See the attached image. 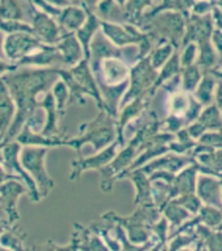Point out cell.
<instances>
[{
    "label": "cell",
    "instance_id": "obj_18",
    "mask_svg": "<svg viewBox=\"0 0 222 251\" xmlns=\"http://www.w3.org/2000/svg\"><path fill=\"white\" fill-rule=\"evenodd\" d=\"M12 178H16V177L13 176V175H11V173L5 172L3 167H0V185L4 184V182H7V181L12 180Z\"/></svg>",
    "mask_w": 222,
    "mask_h": 251
},
{
    "label": "cell",
    "instance_id": "obj_17",
    "mask_svg": "<svg viewBox=\"0 0 222 251\" xmlns=\"http://www.w3.org/2000/svg\"><path fill=\"white\" fill-rule=\"evenodd\" d=\"M34 1L38 4V5H42V7H43V9H44V12H47V13H49V15H52V16L59 15V12H57L56 8H53L51 4H49V5H47V4L44 3V0H34Z\"/></svg>",
    "mask_w": 222,
    "mask_h": 251
},
{
    "label": "cell",
    "instance_id": "obj_5",
    "mask_svg": "<svg viewBox=\"0 0 222 251\" xmlns=\"http://www.w3.org/2000/svg\"><path fill=\"white\" fill-rule=\"evenodd\" d=\"M21 150V147H20V143L17 142H9L5 143L3 147V156H4V165H5V168L8 169V173L11 169H15L16 172L20 173V176L22 178L27 185H29V193L31 195V199L33 201H39L41 199V194H39V191L37 190V186H35L34 180L31 178L30 175H27V172L25 169L20 165L19 163V152Z\"/></svg>",
    "mask_w": 222,
    "mask_h": 251
},
{
    "label": "cell",
    "instance_id": "obj_4",
    "mask_svg": "<svg viewBox=\"0 0 222 251\" xmlns=\"http://www.w3.org/2000/svg\"><path fill=\"white\" fill-rule=\"evenodd\" d=\"M59 64H64L61 53H59V50L53 46L41 45L35 51L21 59L16 65L17 67L56 68V65H59Z\"/></svg>",
    "mask_w": 222,
    "mask_h": 251
},
{
    "label": "cell",
    "instance_id": "obj_2",
    "mask_svg": "<svg viewBox=\"0 0 222 251\" xmlns=\"http://www.w3.org/2000/svg\"><path fill=\"white\" fill-rule=\"evenodd\" d=\"M47 151V147H25L21 154L22 168L30 173L31 178L37 182L42 197H47L49 190L53 188V180L47 175L44 167Z\"/></svg>",
    "mask_w": 222,
    "mask_h": 251
},
{
    "label": "cell",
    "instance_id": "obj_3",
    "mask_svg": "<svg viewBox=\"0 0 222 251\" xmlns=\"http://www.w3.org/2000/svg\"><path fill=\"white\" fill-rule=\"evenodd\" d=\"M41 46L39 39L30 33L9 34L4 43V53L8 60L17 61L30 55Z\"/></svg>",
    "mask_w": 222,
    "mask_h": 251
},
{
    "label": "cell",
    "instance_id": "obj_7",
    "mask_svg": "<svg viewBox=\"0 0 222 251\" xmlns=\"http://www.w3.org/2000/svg\"><path fill=\"white\" fill-rule=\"evenodd\" d=\"M15 113V103L12 101L7 85L0 78V134H7L8 129L11 126L12 117Z\"/></svg>",
    "mask_w": 222,
    "mask_h": 251
},
{
    "label": "cell",
    "instance_id": "obj_20",
    "mask_svg": "<svg viewBox=\"0 0 222 251\" xmlns=\"http://www.w3.org/2000/svg\"><path fill=\"white\" fill-rule=\"evenodd\" d=\"M49 4H55V5H65L67 1L65 0H47Z\"/></svg>",
    "mask_w": 222,
    "mask_h": 251
},
{
    "label": "cell",
    "instance_id": "obj_10",
    "mask_svg": "<svg viewBox=\"0 0 222 251\" xmlns=\"http://www.w3.org/2000/svg\"><path fill=\"white\" fill-rule=\"evenodd\" d=\"M42 108L47 111V119H45L44 129L41 134L44 137H51V135H56L57 133V125H56V100L52 94H45L44 99L41 104Z\"/></svg>",
    "mask_w": 222,
    "mask_h": 251
},
{
    "label": "cell",
    "instance_id": "obj_16",
    "mask_svg": "<svg viewBox=\"0 0 222 251\" xmlns=\"http://www.w3.org/2000/svg\"><path fill=\"white\" fill-rule=\"evenodd\" d=\"M16 69H17V65H13V64H9L3 59H0V78L3 77L5 72L9 73V72H13Z\"/></svg>",
    "mask_w": 222,
    "mask_h": 251
},
{
    "label": "cell",
    "instance_id": "obj_8",
    "mask_svg": "<svg viewBox=\"0 0 222 251\" xmlns=\"http://www.w3.org/2000/svg\"><path fill=\"white\" fill-rule=\"evenodd\" d=\"M16 142L25 146H45L53 147L57 145H63V141H59L56 137H44L43 134H38L30 130V127L25 125L20 134L16 137Z\"/></svg>",
    "mask_w": 222,
    "mask_h": 251
},
{
    "label": "cell",
    "instance_id": "obj_12",
    "mask_svg": "<svg viewBox=\"0 0 222 251\" xmlns=\"http://www.w3.org/2000/svg\"><path fill=\"white\" fill-rule=\"evenodd\" d=\"M57 50L60 51L61 56H63V60H64V64L74 63L79 55L78 47H77V43H75L74 38H67L65 41H63L60 45H59Z\"/></svg>",
    "mask_w": 222,
    "mask_h": 251
},
{
    "label": "cell",
    "instance_id": "obj_11",
    "mask_svg": "<svg viewBox=\"0 0 222 251\" xmlns=\"http://www.w3.org/2000/svg\"><path fill=\"white\" fill-rule=\"evenodd\" d=\"M25 17L26 12L21 0H0V20L20 21Z\"/></svg>",
    "mask_w": 222,
    "mask_h": 251
},
{
    "label": "cell",
    "instance_id": "obj_6",
    "mask_svg": "<svg viewBox=\"0 0 222 251\" xmlns=\"http://www.w3.org/2000/svg\"><path fill=\"white\" fill-rule=\"evenodd\" d=\"M33 31L39 41L45 43H56L59 39V27L51 17L44 13H35L33 16Z\"/></svg>",
    "mask_w": 222,
    "mask_h": 251
},
{
    "label": "cell",
    "instance_id": "obj_13",
    "mask_svg": "<svg viewBox=\"0 0 222 251\" xmlns=\"http://www.w3.org/2000/svg\"><path fill=\"white\" fill-rule=\"evenodd\" d=\"M82 19V12L78 11V9H73V8L65 9L60 15V23L68 29H75L81 24Z\"/></svg>",
    "mask_w": 222,
    "mask_h": 251
},
{
    "label": "cell",
    "instance_id": "obj_22",
    "mask_svg": "<svg viewBox=\"0 0 222 251\" xmlns=\"http://www.w3.org/2000/svg\"><path fill=\"white\" fill-rule=\"evenodd\" d=\"M4 139V135H0V141H3Z\"/></svg>",
    "mask_w": 222,
    "mask_h": 251
},
{
    "label": "cell",
    "instance_id": "obj_1",
    "mask_svg": "<svg viewBox=\"0 0 222 251\" xmlns=\"http://www.w3.org/2000/svg\"><path fill=\"white\" fill-rule=\"evenodd\" d=\"M57 75L59 71L56 68H23L21 71L9 72L1 77L17 104V115L7 134L4 135V143L12 142L20 134L35 112V108L41 105L37 101L38 94L47 90L56 81Z\"/></svg>",
    "mask_w": 222,
    "mask_h": 251
},
{
    "label": "cell",
    "instance_id": "obj_21",
    "mask_svg": "<svg viewBox=\"0 0 222 251\" xmlns=\"http://www.w3.org/2000/svg\"><path fill=\"white\" fill-rule=\"evenodd\" d=\"M5 143L1 141V143H0V163H4V156H3V147Z\"/></svg>",
    "mask_w": 222,
    "mask_h": 251
},
{
    "label": "cell",
    "instance_id": "obj_15",
    "mask_svg": "<svg viewBox=\"0 0 222 251\" xmlns=\"http://www.w3.org/2000/svg\"><path fill=\"white\" fill-rule=\"evenodd\" d=\"M52 95L53 98H55V100H56L57 111L60 112V111L64 109L65 103H67V98H68V90H67V87H65L64 83H61V82L55 83Z\"/></svg>",
    "mask_w": 222,
    "mask_h": 251
},
{
    "label": "cell",
    "instance_id": "obj_14",
    "mask_svg": "<svg viewBox=\"0 0 222 251\" xmlns=\"http://www.w3.org/2000/svg\"><path fill=\"white\" fill-rule=\"evenodd\" d=\"M0 29L5 33L16 34V33H30L34 34L33 27L29 25L20 21H15V20H0Z\"/></svg>",
    "mask_w": 222,
    "mask_h": 251
},
{
    "label": "cell",
    "instance_id": "obj_9",
    "mask_svg": "<svg viewBox=\"0 0 222 251\" xmlns=\"http://www.w3.org/2000/svg\"><path fill=\"white\" fill-rule=\"evenodd\" d=\"M25 191H27L25 186L16 181H7L3 185H0V202L3 203L9 214L12 210L15 211L17 198Z\"/></svg>",
    "mask_w": 222,
    "mask_h": 251
},
{
    "label": "cell",
    "instance_id": "obj_19",
    "mask_svg": "<svg viewBox=\"0 0 222 251\" xmlns=\"http://www.w3.org/2000/svg\"><path fill=\"white\" fill-rule=\"evenodd\" d=\"M0 59L5 60V53H4L3 50V34H1V31H0Z\"/></svg>",
    "mask_w": 222,
    "mask_h": 251
}]
</instances>
